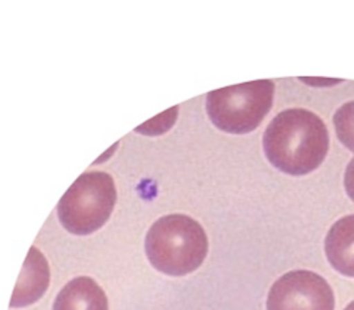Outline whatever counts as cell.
<instances>
[{
    "label": "cell",
    "mask_w": 354,
    "mask_h": 310,
    "mask_svg": "<svg viewBox=\"0 0 354 310\" xmlns=\"http://www.w3.org/2000/svg\"><path fill=\"white\" fill-rule=\"evenodd\" d=\"M263 152L278 171L308 175L323 163L329 151V132L313 112L301 108L278 114L263 133Z\"/></svg>",
    "instance_id": "6da1fadb"
},
{
    "label": "cell",
    "mask_w": 354,
    "mask_h": 310,
    "mask_svg": "<svg viewBox=\"0 0 354 310\" xmlns=\"http://www.w3.org/2000/svg\"><path fill=\"white\" fill-rule=\"evenodd\" d=\"M145 251L159 272L185 276L204 262L209 240L196 220L183 214H170L159 218L147 231Z\"/></svg>",
    "instance_id": "7a4b0ae2"
},
{
    "label": "cell",
    "mask_w": 354,
    "mask_h": 310,
    "mask_svg": "<svg viewBox=\"0 0 354 310\" xmlns=\"http://www.w3.org/2000/svg\"><path fill=\"white\" fill-rule=\"evenodd\" d=\"M275 86L270 79L251 81L207 95V114L221 130L244 135L252 132L268 114L274 102Z\"/></svg>",
    "instance_id": "3957f363"
},
{
    "label": "cell",
    "mask_w": 354,
    "mask_h": 310,
    "mask_svg": "<svg viewBox=\"0 0 354 310\" xmlns=\"http://www.w3.org/2000/svg\"><path fill=\"white\" fill-rule=\"evenodd\" d=\"M116 203L113 179L102 172H88L77 179L58 203L63 227L75 235H88L108 221Z\"/></svg>",
    "instance_id": "277c9868"
},
{
    "label": "cell",
    "mask_w": 354,
    "mask_h": 310,
    "mask_svg": "<svg viewBox=\"0 0 354 310\" xmlns=\"http://www.w3.org/2000/svg\"><path fill=\"white\" fill-rule=\"evenodd\" d=\"M267 310H335L328 280L310 271H292L272 285Z\"/></svg>",
    "instance_id": "5b68a950"
},
{
    "label": "cell",
    "mask_w": 354,
    "mask_h": 310,
    "mask_svg": "<svg viewBox=\"0 0 354 310\" xmlns=\"http://www.w3.org/2000/svg\"><path fill=\"white\" fill-rule=\"evenodd\" d=\"M50 282V271L43 253L35 246L21 269L15 293L10 300L12 307H23L39 300L46 292Z\"/></svg>",
    "instance_id": "8992f818"
},
{
    "label": "cell",
    "mask_w": 354,
    "mask_h": 310,
    "mask_svg": "<svg viewBox=\"0 0 354 310\" xmlns=\"http://www.w3.org/2000/svg\"><path fill=\"white\" fill-rule=\"evenodd\" d=\"M324 251L337 272L354 278V214L346 215L332 225L324 241Z\"/></svg>",
    "instance_id": "52a82bcc"
},
{
    "label": "cell",
    "mask_w": 354,
    "mask_h": 310,
    "mask_svg": "<svg viewBox=\"0 0 354 310\" xmlns=\"http://www.w3.org/2000/svg\"><path fill=\"white\" fill-rule=\"evenodd\" d=\"M53 310H108V299L94 279L78 276L57 295Z\"/></svg>",
    "instance_id": "ba28073f"
},
{
    "label": "cell",
    "mask_w": 354,
    "mask_h": 310,
    "mask_svg": "<svg viewBox=\"0 0 354 310\" xmlns=\"http://www.w3.org/2000/svg\"><path fill=\"white\" fill-rule=\"evenodd\" d=\"M340 142L354 153V101L342 105L333 118Z\"/></svg>",
    "instance_id": "9c48e42d"
},
{
    "label": "cell",
    "mask_w": 354,
    "mask_h": 310,
    "mask_svg": "<svg viewBox=\"0 0 354 310\" xmlns=\"http://www.w3.org/2000/svg\"><path fill=\"white\" fill-rule=\"evenodd\" d=\"M344 188L347 195L354 202V159L350 160L344 173Z\"/></svg>",
    "instance_id": "30bf717a"
},
{
    "label": "cell",
    "mask_w": 354,
    "mask_h": 310,
    "mask_svg": "<svg viewBox=\"0 0 354 310\" xmlns=\"http://www.w3.org/2000/svg\"><path fill=\"white\" fill-rule=\"evenodd\" d=\"M344 310H354V300H353V302H351V303H350Z\"/></svg>",
    "instance_id": "8fae6325"
}]
</instances>
